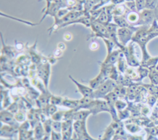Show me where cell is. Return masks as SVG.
<instances>
[{"label":"cell","instance_id":"6da1fadb","mask_svg":"<svg viewBox=\"0 0 158 140\" xmlns=\"http://www.w3.org/2000/svg\"><path fill=\"white\" fill-rule=\"evenodd\" d=\"M117 86L116 82L111 79H107L96 89L94 90L92 98L94 99L103 98L109 93L112 91Z\"/></svg>","mask_w":158,"mask_h":140},{"label":"cell","instance_id":"7a4b0ae2","mask_svg":"<svg viewBox=\"0 0 158 140\" xmlns=\"http://www.w3.org/2000/svg\"><path fill=\"white\" fill-rule=\"evenodd\" d=\"M92 30L91 37H101V39L109 38V33L105 26L96 20L91 21V26Z\"/></svg>","mask_w":158,"mask_h":140},{"label":"cell","instance_id":"3957f363","mask_svg":"<svg viewBox=\"0 0 158 140\" xmlns=\"http://www.w3.org/2000/svg\"><path fill=\"white\" fill-rule=\"evenodd\" d=\"M88 110L91 112V114L96 115L102 112H109V108L106 100L100 99H94L91 102Z\"/></svg>","mask_w":158,"mask_h":140},{"label":"cell","instance_id":"277c9868","mask_svg":"<svg viewBox=\"0 0 158 140\" xmlns=\"http://www.w3.org/2000/svg\"><path fill=\"white\" fill-rule=\"evenodd\" d=\"M1 122L4 123V124L17 128L19 127V123L15 120L14 115L12 113L7 110L1 111Z\"/></svg>","mask_w":158,"mask_h":140},{"label":"cell","instance_id":"5b68a950","mask_svg":"<svg viewBox=\"0 0 158 140\" xmlns=\"http://www.w3.org/2000/svg\"><path fill=\"white\" fill-rule=\"evenodd\" d=\"M117 36L119 43L123 46L131 39V31L128 28H118L117 31Z\"/></svg>","mask_w":158,"mask_h":140},{"label":"cell","instance_id":"8992f818","mask_svg":"<svg viewBox=\"0 0 158 140\" xmlns=\"http://www.w3.org/2000/svg\"><path fill=\"white\" fill-rule=\"evenodd\" d=\"M69 77L75 84L78 91L81 94L83 97L92 98V95H93V93L94 91L93 89H92L90 87H88L86 85H85L81 84V83L78 82L77 80L74 79L71 76H69Z\"/></svg>","mask_w":158,"mask_h":140},{"label":"cell","instance_id":"52a82bcc","mask_svg":"<svg viewBox=\"0 0 158 140\" xmlns=\"http://www.w3.org/2000/svg\"><path fill=\"white\" fill-rule=\"evenodd\" d=\"M73 130L78 137H80L88 133L86 128V120L85 121H73Z\"/></svg>","mask_w":158,"mask_h":140},{"label":"cell","instance_id":"ba28073f","mask_svg":"<svg viewBox=\"0 0 158 140\" xmlns=\"http://www.w3.org/2000/svg\"><path fill=\"white\" fill-rule=\"evenodd\" d=\"M38 73L39 77H40L41 79H43L44 84H45L46 87L47 88L48 79L50 76V64L46 63L43 66L40 67V68L38 69Z\"/></svg>","mask_w":158,"mask_h":140},{"label":"cell","instance_id":"9c48e42d","mask_svg":"<svg viewBox=\"0 0 158 140\" xmlns=\"http://www.w3.org/2000/svg\"><path fill=\"white\" fill-rule=\"evenodd\" d=\"M107 79L109 78L102 72L100 71L99 74L96 77L89 81V87L92 89L95 90Z\"/></svg>","mask_w":158,"mask_h":140},{"label":"cell","instance_id":"30bf717a","mask_svg":"<svg viewBox=\"0 0 158 140\" xmlns=\"http://www.w3.org/2000/svg\"><path fill=\"white\" fill-rule=\"evenodd\" d=\"M90 114H91V112L89 110L80 109L74 112L72 120L73 121H85Z\"/></svg>","mask_w":158,"mask_h":140},{"label":"cell","instance_id":"8fae6325","mask_svg":"<svg viewBox=\"0 0 158 140\" xmlns=\"http://www.w3.org/2000/svg\"><path fill=\"white\" fill-rule=\"evenodd\" d=\"M120 50H114L110 53L107 54L105 60L103 61L104 64L108 65H114V63L118 60L120 57Z\"/></svg>","mask_w":158,"mask_h":140},{"label":"cell","instance_id":"7c38bea8","mask_svg":"<svg viewBox=\"0 0 158 140\" xmlns=\"http://www.w3.org/2000/svg\"><path fill=\"white\" fill-rule=\"evenodd\" d=\"M16 128H17L8 125H4L1 127V137L12 138L15 134V133L17 132Z\"/></svg>","mask_w":158,"mask_h":140},{"label":"cell","instance_id":"4fadbf2b","mask_svg":"<svg viewBox=\"0 0 158 140\" xmlns=\"http://www.w3.org/2000/svg\"><path fill=\"white\" fill-rule=\"evenodd\" d=\"M113 21L118 28H128L129 26V24L127 19H125L122 15H114Z\"/></svg>","mask_w":158,"mask_h":140},{"label":"cell","instance_id":"5bb4252c","mask_svg":"<svg viewBox=\"0 0 158 140\" xmlns=\"http://www.w3.org/2000/svg\"><path fill=\"white\" fill-rule=\"evenodd\" d=\"M44 136H46L45 131L41 123L40 122L36 125L34 130V136L36 140H41Z\"/></svg>","mask_w":158,"mask_h":140},{"label":"cell","instance_id":"9a60e30c","mask_svg":"<svg viewBox=\"0 0 158 140\" xmlns=\"http://www.w3.org/2000/svg\"><path fill=\"white\" fill-rule=\"evenodd\" d=\"M78 103H79V99H67L65 98L63 99L62 105L69 108L70 109H77L78 106Z\"/></svg>","mask_w":158,"mask_h":140},{"label":"cell","instance_id":"2e32d148","mask_svg":"<svg viewBox=\"0 0 158 140\" xmlns=\"http://www.w3.org/2000/svg\"><path fill=\"white\" fill-rule=\"evenodd\" d=\"M52 120L51 119H49L46 120L43 123V126L46 136H51V132L52 131Z\"/></svg>","mask_w":158,"mask_h":140},{"label":"cell","instance_id":"e0dca14e","mask_svg":"<svg viewBox=\"0 0 158 140\" xmlns=\"http://www.w3.org/2000/svg\"><path fill=\"white\" fill-rule=\"evenodd\" d=\"M45 112H46V115L47 116H52L57 111V106L56 105L54 104H48L47 106H46L45 107Z\"/></svg>","mask_w":158,"mask_h":140},{"label":"cell","instance_id":"ac0fdd59","mask_svg":"<svg viewBox=\"0 0 158 140\" xmlns=\"http://www.w3.org/2000/svg\"><path fill=\"white\" fill-rule=\"evenodd\" d=\"M102 39L104 41V42L106 44V45L107 47V54L110 53L113 51V49H114V46L116 45L115 43L109 39L104 38Z\"/></svg>","mask_w":158,"mask_h":140},{"label":"cell","instance_id":"d6986e66","mask_svg":"<svg viewBox=\"0 0 158 140\" xmlns=\"http://www.w3.org/2000/svg\"><path fill=\"white\" fill-rule=\"evenodd\" d=\"M125 8L123 5H115L113 10V16L114 15H122L125 12Z\"/></svg>","mask_w":158,"mask_h":140},{"label":"cell","instance_id":"ffe728a7","mask_svg":"<svg viewBox=\"0 0 158 140\" xmlns=\"http://www.w3.org/2000/svg\"><path fill=\"white\" fill-rule=\"evenodd\" d=\"M63 98L59 96L56 95H51L50 98V103L52 104L57 106V105H62Z\"/></svg>","mask_w":158,"mask_h":140},{"label":"cell","instance_id":"44dd1931","mask_svg":"<svg viewBox=\"0 0 158 140\" xmlns=\"http://www.w3.org/2000/svg\"><path fill=\"white\" fill-rule=\"evenodd\" d=\"M138 20V16L135 12H131L127 15V20L128 23H133L137 21Z\"/></svg>","mask_w":158,"mask_h":140},{"label":"cell","instance_id":"7402d4cb","mask_svg":"<svg viewBox=\"0 0 158 140\" xmlns=\"http://www.w3.org/2000/svg\"><path fill=\"white\" fill-rule=\"evenodd\" d=\"M105 27L106 28L107 31L109 33H117V29H118V26L114 23H109L106 25H104Z\"/></svg>","mask_w":158,"mask_h":140},{"label":"cell","instance_id":"603a6c76","mask_svg":"<svg viewBox=\"0 0 158 140\" xmlns=\"http://www.w3.org/2000/svg\"><path fill=\"white\" fill-rule=\"evenodd\" d=\"M65 111H57L51 117V119L54 121H61L64 119Z\"/></svg>","mask_w":158,"mask_h":140},{"label":"cell","instance_id":"cb8c5ba5","mask_svg":"<svg viewBox=\"0 0 158 140\" xmlns=\"http://www.w3.org/2000/svg\"><path fill=\"white\" fill-rule=\"evenodd\" d=\"M52 131L61 133L62 131V122L60 121H54L52 120Z\"/></svg>","mask_w":158,"mask_h":140},{"label":"cell","instance_id":"d4e9b609","mask_svg":"<svg viewBox=\"0 0 158 140\" xmlns=\"http://www.w3.org/2000/svg\"><path fill=\"white\" fill-rule=\"evenodd\" d=\"M15 119V120L18 122H23L25 121L26 119V117L25 115L20 111H19V112H16L14 115Z\"/></svg>","mask_w":158,"mask_h":140},{"label":"cell","instance_id":"484cf974","mask_svg":"<svg viewBox=\"0 0 158 140\" xmlns=\"http://www.w3.org/2000/svg\"><path fill=\"white\" fill-rule=\"evenodd\" d=\"M126 106H127V104H126L125 103L122 101L121 100H118V99H117V100L116 101L115 104V109H116V110H117L118 112L123 111L122 109H124Z\"/></svg>","mask_w":158,"mask_h":140},{"label":"cell","instance_id":"4316f807","mask_svg":"<svg viewBox=\"0 0 158 140\" xmlns=\"http://www.w3.org/2000/svg\"><path fill=\"white\" fill-rule=\"evenodd\" d=\"M51 140H63L62 133L52 131L51 134Z\"/></svg>","mask_w":158,"mask_h":140},{"label":"cell","instance_id":"83f0119b","mask_svg":"<svg viewBox=\"0 0 158 140\" xmlns=\"http://www.w3.org/2000/svg\"><path fill=\"white\" fill-rule=\"evenodd\" d=\"M135 4L137 10H140L145 6V0H136Z\"/></svg>","mask_w":158,"mask_h":140},{"label":"cell","instance_id":"f1b7e54d","mask_svg":"<svg viewBox=\"0 0 158 140\" xmlns=\"http://www.w3.org/2000/svg\"><path fill=\"white\" fill-rule=\"evenodd\" d=\"M17 109H18V106L17 104L16 103H12L10 104V106H9L7 111H9V112H10L12 114H15L16 112H17Z\"/></svg>","mask_w":158,"mask_h":140},{"label":"cell","instance_id":"f546056e","mask_svg":"<svg viewBox=\"0 0 158 140\" xmlns=\"http://www.w3.org/2000/svg\"><path fill=\"white\" fill-rule=\"evenodd\" d=\"M126 6L131 10H135L136 9V4L133 2V1H127L126 2Z\"/></svg>","mask_w":158,"mask_h":140},{"label":"cell","instance_id":"4dcf8cb0","mask_svg":"<svg viewBox=\"0 0 158 140\" xmlns=\"http://www.w3.org/2000/svg\"><path fill=\"white\" fill-rule=\"evenodd\" d=\"M89 48L91 50H96L98 48V44L96 42H93L91 43L90 45H89Z\"/></svg>","mask_w":158,"mask_h":140},{"label":"cell","instance_id":"1f68e13d","mask_svg":"<svg viewBox=\"0 0 158 140\" xmlns=\"http://www.w3.org/2000/svg\"><path fill=\"white\" fill-rule=\"evenodd\" d=\"M112 4H114V5H118L120 3H122V2L124 1V0H110Z\"/></svg>","mask_w":158,"mask_h":140},{"label":"cell","instance_id":"d6a6232c","mask_svg":"<svg viewBox=\"0 0 158 140\" xmlns=\"http://www.w3.org/2000/svg\"><path fill=\"white\" fill-rule=\"evenodd\" d=\"M112 140H124V139H123V138L122 136H120L118 135L115 134Z\"/></svg>","mask_w":158,"mask_h":140},{"label":"cell","instance_id":"836d02e7","mask_svg":"<svg viewBox=\"0 0 158 140\" xmlns=\"http://www.w3.org/2000/svg\"><path fill=\"white\" fill-rule=\"evenodd\" d=\"M41 140H51V138L49 137V136H44Z\"/></svg>","mask_w":158,"mask_h":140},{"label":"cell","instance_id":"e575fe53","mask_svg":"<svg viewBox=\"0 0 158 140\" xmlns=\"http://www.w3.org/2000/svg\"><path fill=\"white\" fill-rule=\"evenodd\" d=\"M27 140H36L35 138H30L29 139H28Z\"/></svg>","mask_w":158,"mask_h":140},{"label":"cell","instance_id":"d590c367","mask_svg":"<svg viewBox=\"0 0 158 140\" xmlns=\"http://www.w3.org/2000/svg\"><path fill=\"white\" fill-rule=\"evenodd\" d=\"M125 1H133V0H125Z\"/></svg>","mask_w":158,"mask_h":140},{"label":"cell","instance_id":"8d00e7d4","mask_svg":"<svg viewBox=\"0 0 158 140\" xmlns=\"http://www.w3.org/2000/svg\"><path fill=\"white\" fill-rule=\"evenodd\" d=\"M45 1H48V0H45Z\"/></svg>","mask_w":158,"mask_h":140}]
</instances>
